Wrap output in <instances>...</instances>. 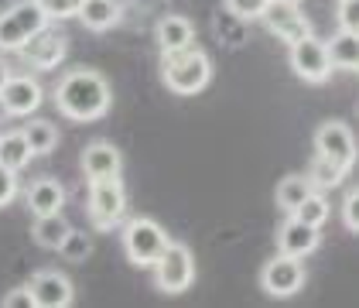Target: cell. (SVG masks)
Wrapping results in <instances>:
<instances>
[{"label": "cell", "mask_w": 359, "mask_h": 308, "mask_svg": "<svg viewBox=\"0 0 359 308\" xmlns=\"http://www.w3.org/2000/svg\"><path fill=\"white\" fill-rule=\"evenodd\" d=\"M110 103H113L110 83L100 72H93V69H72L55 86V107L76 123L100 120L103 113L110 110Z\"/></svg>", "instance_id": "6da1fadb"}, {"label": "cell", "mask_w": 359, "mask_h": 308, "mask_svg": "<svg viewBox=\"0 0 359 308\" xmlns=\"http://www.w3.org/2000/svg\"><path fill=\"white\" fill-rule=\"evenodd\" d=\"M161 76H165V86L171 93L195 96L212 79V62H209L205 52H198L195 45H189V48H178V52H165Z\"/></svg>", "instance_id": "7a4b0ae2"}, {"label": "cell", "mask_w": 359, "mask_h": 308, "mask_svg": "<svg viewBox=\"0 0 359 308\" xmlns=\"http://www.w3.org/2000/svg\"><path fill=\"white\" fill-rule=\"evenodd\" d=\"M168 247V233L154 220L137 216L123 226V253L134 267H151Z\"/></svg>", "instance_id": "3957f363"}, {"label": "cell", "mask_w": 359, "mask_h": 308, "mask_svg": "<svg viewBox=\"0 0 359 308\" xmlns=\"http://www.w3.org/2000/svg\"><path fill=\"white\" fill-rule=\"evenodd\" d=\"M151 267H154L158 291H165V295H182V291L192 288V281H195V260L185 243H171L168 240V247L161 250V257Z\"/></svg>", "instance_id": "277c9868"}, {"label": "cell", "mask_w": 359, "mask_h": 308, "mask_svg": "<svg viewBox=\"0 0 359 308\" xmlns=\"http://www.w3.org/2000/svg\"><path fill=\"white\" fill-rule=\"evenodd\" d=\"M127 216V192L120 175L113 178H93L89 182V220L100 229H113Z\"/></svg>", "instance_id": "5b68a950"}, {"label": "cell", "mask_w": 359, "mask_h": 308, "mask_svg": "<svg viewBox=\"0 0 359 308\" xmlns=\"http://www.w3.org/2000/svg\"><path fill=\"white\" fill-rule=\"evenodd\" d=\"M45 25H48V18H45V11L34 0H21V4L7 7L0 14V48L4 52H18L31 34L41 31Z\"/></svg>", "instance_id": "8992f818"}, {"label": "cell", "mask_w": 359, "mask_h": 308, "mask_svg": "<svg viewBox=\"0 0 359 308\" xmlns=\"http://www.w3.org/2000/svg\"><path fill=\"white\" fill-rule=\"evenodd\" d=\"M287 62L294 69V76L304 79L311 86H322L332 76V58H329V45L318 41L315 34H304L298 41L287 45Z\"/></svg>", "instance_id": "52a82bcc"}, {"label": "cell", "mask_w": 359, "mask_h": 308, "mask_svg": "<svg viewBox=\"0 0 359 308\" xmlns=\"http://www.w3.org/2000/svg\"><path fill=\"white\" fill-rule=\"evenodd\" d=\"M65 48H69V34L58 28L55 21H48L41 31H34L28 41L18 48V55L28 62L31 69H38V72H48V69H55L58 62L65 58Z\"/></svg>", "instance_id": "ba28073f"}, {"label": "cell", "mask_w": 359, "mask_h": 308, "mask_svg": "<svg viewBox=\"0 0 359 308\" xmlns=\"http://www.w3.org/2000/svg\"><path fill=\"white\" fill-rule=\"evenodd\" d=\"M260 284L267 295L274 298H291L298 295L304 284V264L302 257H291V253H277L274 260H267L264 274H260Z\"/></svg>", "instance_id": "9c48e42d"}, {"label": "cell", "mask_w": 359, "mask_h": 308, "mask_svg": "<svg viewBox=\"0 0 359 308\" xmlns=\"http://www.w3.org/2000/svg\"><path fill=\"white\" fill-rule=\"evenodd\" d=\"M260 21H264V28L271 31V34H277L284 45H291V41H298L304 34H311L308 18L298 11V4H291V0H271V4L260 11Z\"/></svg>", "instance_id": "30bf717a"}, {"label": "cell", "mask_w": 359, "mask_h": 308, "mask_svg": "<svg viewBox=\"0 0 359 308\" xmlns=\"http://www.w3.org/2000/svg\"><path fill=\"white\" fill-rule=\"evenodd\" d=\"M315 147H318L322 158H329V161H335V165H342L346 171L356 165V138H353V130H349L346 123H339V120H329V123L318 127Z\"/></svg>", "instance_id": "8fae6325"}, {"label": "cell", "mask_w": 359, "mask_h": 308, "mask_svg": "<svg viewBox=\"0 0 359 308\" xmlns=\"http://www.w3.org/2000/svg\"><path fill=\"white\" fill-rule=\"evenodd\" d=\"M31 291H34V302L38 308H69L76 302V288L72 281L58 271H38L31 278Z\"/></svg>", "instance_id": "7c38bea8"}, {"label": "cell", "mask_w": 359, "mask_h": 308, "mask_svg": "<svg viewBox=\"0 0 359 308\" xmlns=\"http://www.w3.org/2000/svg\"><path fill=\"white\" fill-rule=\"evenodd\" d=\"M0 100L11 116H28L41 107V83L34 76H11L0 89Z\"/></svg>", "instance_id": "4fadbf2b"}, {"label": "cell", "mask_w": 359, "mask_h": 308, "mask_svg": "<svg viewBox=\"0 0 359 308\" xmlns=\"http://www.w3.org/2000/svg\"><path fill=\"white\" fill-rule=\"evenodd\" d=\"M318 243H322L318 226L302 223V220H294V216L280 226V233H277V250L291 253V257H308V253L318 250Z\"/></svg>", "instance_id": "5bb4252c"}, {"label": "cell", "mask_w": 359, "mask_h": 308, "mask_svg": "<svg viewBox=\"0 0 359 308\" xmlns=\"http://www.w3.org/2000/svg\"><path fill=\"white\" fill-rule=\"evenodd\" d=\"M120 168H123V158H120V151H116L113 144H107V140L86 144L83 171L89 182H93V178H113V175H120Z\"/></svg>", "instance_id": "9a60e30c"}, {"label": "cell", "mask_w": 359, "mask_h": 308, "mask_svg": "<svg viewBox=\"0 0 359 308\" xmlns=\"http://www.w3.org/2000/svg\"><path fill=\"white\" fill-rule=\"evenodd\" d=\"M154 41H158L161 55L165 52H178V48H189V45H195V25L189 18H182V14H168L154 28Z\"/></svg>", "instance_id": "2e32d148"}, {"label": "cell", "mask_w": 359, "mask_h": 308, "mask_svg": "<svg viewBox=\"0 0 359 308\" xmlns=\"http://www.w3.org/2000/svg\"><path fill=\"white\" fill-rule=\"evenodd\" d=\"M25 202H28L31 216H48V213H58L65 206V189L55 178H34Z\"/></svg>", "instance_id": "e0dca14e"}, {"label": "cell", "mask_w": 359, "mask_h": 308, "mask_svg": "<svg viewBox=\"0 0 359 308\" xmlns=\"http://www.w3.org/2000/svg\"><path fill=\"white\" fill-rule=\"evenodd\" d=\"M76 18L83 21L89 31H107L120 21V4L116 0H83Z\"/></svg>", "instance_id": "ac0fdd59"}, {"label": "cell", "mask_w": 359, "mask_h": 308, "mask_svg": "<svg viewBox=\"0 0 359 308\" xmlns=\"http://www.w3.org/2000/svg\"><path fill=\"white\" fill-rule=\"evenodd\" d=\"M69 220L62 216V213H48V216H34V226H31V236H34V243L38 247H45V250H58L62 247V240L69 236Z\"/></svg>", "instance_id": "d6986e66"}, {"label": "cell", "mask_w": 359, "mask_h": 308, "mask_svg": "<svg viewBox=\"0 0 359 308\" xmlns=\"http://www.w3.org/2000/svg\"><path fill=\"white\" fill-rule=\"evenodd\" d=\"M325 45H329L332 69H356L359 65V34L339 28L332 34V41H325Z\"/></svg>", "instance_id": "ffe728a7"}, {"label": "cell", "mask_w": 359, "mask_h": 308, "mask_svg": "<svg viewBox=\"0 0 359 308\" xmlns=\"http://www.w3.org/2000/svg\"><path fill=\"white\" fill-rule=\"evenodd\" d=\"M34 158L28 147V140L21 130H7V134H0V165L11 171H21L28 168V161Z\"/></svg>", "instance_id": "44dd1931"}, {"label": "cell", "mask_w": 359, "mask_h": 308, "mask_svg": "<svg viewBox=\"0 0 359 308\" xmlns=\"http://www.w3.org/2000/svg\"><path fill=\"white\" fill-rule=\"evenodd\" d=\"M311 192H315V185H311L308 175H287V178H280L274 199H277V206H280L284 213H294Z\"/></svg>", "instance_id": "7402d4cb"}, {"label": "cell", "mask_w": 359, "mask_h": 308, "mask_svg": "<svg viewBox=\"0 0 359 308\" xmlns=\"http://www.w3.org/2000/svg\"><path fill=\"white\" fill-rule=\"evenodd\" d=\"M21 134L28 140L31 154H52L58 147V127L52 120H28V123L21 127Z\"/></svg>", "instance_id": "603a6c76"}, {"label": "cell", "mask_w": 359, "mask_h": 308, "mask_svg": "<svg viewBox=\"0 0 359 308\" xmlns=\"http://www.w3.org/2000/svg\"><path fill=\"white\" fill-rule=\"evenodd\" d=\"M216 38H219L222 45H243L247 41V21L243 18H236L229 7L216 14Z\"/></svg>", "instance_id": "cb8c5ba5"}, {"label": "cell", "mask_w": 359, "mask_h": 308, "mask_svg": "<svg viewBox=\"0 0 359 308\" xmlns=\"http://www.w3.org/2000/svg\"><path fill=\"white\" fill-rule=\"evenodd\" d=\"M346 175H349V171L342 168V165H335V161L322 158V154L311 161V171H308V178H311V185H315V189H335Z\"/></svg>", "instance_id": "d4e9b609"}, {"label": "cell", "mask_w": 359, "mask_h": 308, "mask_svg": "<svg viewBox=\"0 0 359 308\" xmlns=\"http://www.w3.org/2000/svg\"><path fill=\"white\" fill-rule=\"evenodd\" d=\"M329 213H332L329 199H325L322 192H318V189H315V192H311V196L304 199V202L298 206V209H294V213H291V216H294V220H302V223L322 226L325 220H329Z\"/></svg>", "instance_id": "484cf974"}, {"label": "cell", "mask_w": 359, "mask_h": 308, "mask_svg": "<svg viewBox=\"0 0 359 308\" xmlns=\"http://www.w3.org/2000/svg\"><path fill=\"white\" fill-rule=\"evenodd\" d=\"M58 253H62L69 264H83V260H89V253H93V236L83 233V229H69V236L62 240Z\"/></svg>", "instance_id": "4316f807"}, {"label": "cell", "mask_w": 359, "mask_h": 308, "mask_svg": "<svg viewBox=\"0 0 359 308\" xmlns=\"http://www.w3.org/2000/svg\"><path fill=\"white\" fill-rule=\"evenodd\" d=\"M34 4L45 11L48 21H65V18H76V11H79L83 0H34Z\"/></svg>", "instance_id": "83f0119b"}, {"label": "cell", "mask_w": 359, "mask_h": 308, "mask_svg": "<svg viewBox=\"0 0 359 308\" xmlns=\"http://www.w3.org/2000/svg\"><path fill=\"white\" fill-rule=\"evenodd\" d=\"M339 28L359 34V0H339Z\"/></svg>", "instance_id": "f1b7e54d"}, {"label": "cell", "mask_w": 359, "mask_h": 308, "mask_svg": "<svg viewBox=\"0 0 359 308\" xmlns=\"http://www.w3.org/2000/svg\"><path fill=\"white\" fill-rule=\"evenodd\" d=\"M267 4H271V0H226V7H229L236 18H243V21L260 18V11H264Z\"/></svg>", "instance_id": "f546056e"}, {"label": "cell", "mask_w": 359, "mask_h": 308, "mask_svg": "<svg viewBox=\"0 0 359 308\" xmlns=\"http://www.w3.org/2000/svg\"><path fill=\"white\" fill-rule=\"evenodd\" d=\"M4 308H38V302H34V291H31V284H25V288H14V291H7V295H4Z\"/></svg>", "instance_id": "4dcf8cb0"}, {"label": "cell", "mask_w": 359, "mask_h": 308, "mask_svg": "<svg viewBox=\"0 0 359 308\" xmlns=\"http://www.w3.org/2000/svg\"><path fill=\"white\" fill-rule=\"evenodd\" d=\"M14 196H18V171H11V168L0 165V209L11 206Z\"/></svg>", "instance_id": "1f68e13d"}, {"label": "cell", "mask_w": 359, "mask_h": 308, "mask_svg": "<svg viewBox=\"0 0 359 308\" xmlns=\"http://www.w3.org/2000/svg\"><path fill=\"white\" fill-rule=\"evenodd\" d=\"M342 223L349 226L353 233H359V189H353L346 202H342Z\"/></svg>", "instance_id": "d6a6232c"}, {"label": "cell", "mask_w": 359, "mask_h": 308, "mask_svg": "<svg viewBox=\"0 0 359 308\" xmlns=\"http://www.w3.org/2000/svg\"><path fill=\"white\" fill-rule=\"evenodd\" d=\"M11 76H14V72H11V65H7V62L0 58V89L7 86V79H11Z\"/></svg>", "instance_id": "836d02e7"}, {"label": "cell", "mask_w": 359, "mask_h": 308, "mask_svg": "<svg viewBox=\"0 0 359 308\" xmlns=\"http://www.w3.org/2000/svg\"><path fill=\"white\" fill-rule=\"evenodd\" d=\"M11 113H7V107H4V100H0V120H7Z\"/></svg>", "instance_id": "e575fe53"}, {"label": "cell", "mask_w": 359, "mask_h": 308, "mask_svg": "<svg viewBox=\"0 0 359 308\" xmlns=\"http://www.w3.org/2000/svg\"><path fill=\"white\" fill-rule=\"evenodd\" d=\"M291 4H302V0H291Z\"/></svg>", "instance_id": "d590c367"}, {"label": "cell", "mask_w": 359, "mask_h": 308, "mask_svg": "<svg viewBox=\"0 0 359 308\" xmlns=\"http://www.w3.org/2000/svg\"><path fill=\"white\" fill-rule=\"evenodd\" d=\"M356 72H359V65H356Z\"/></svg>", "instance_id": "8d00e7d4"}]
</instances>
